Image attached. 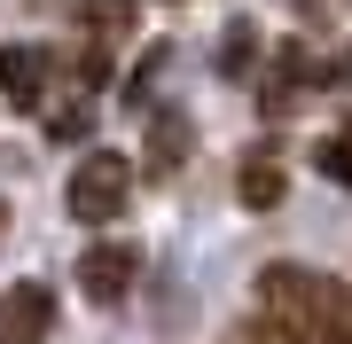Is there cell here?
<instances>
[{
    "label": "cell",
    "instance_id": "cell-1",
    "mask_svg": "<svg viewBox=\"0 0 352 344\" xmlns=\"http://www.w3.org/2000/svg\"><path fill=\"white\" fill-rule=\"evenodd\" d=\"M258 321L282 344H352V290L321 266H274L258 274Z\"/></svg>",
    "mask_w": 352,
    "mask_h": 344
},
{
    "label": "cell",
    "instance_id": "cell-2",
    "mask_svg": "<svg viewBox=\"0 0 352 344\" xmlns=\"http://www.w3.org/2000/svg\"><path fill=\"white\" fill-rule=\"evenodd\" d=\"M126 196H133V165L118 149H87V165L71 172V219H87V227H110L118 211H126Z\"/></svg>",
    "mask_w": 352,
    "mask_h": 344
},
{
    "label": "cell",
    "instance_id": "cell-3",
    "mask_svg": "<svg viewBox=\"0 0 352 344\" xmlns=\"http://www.w3.org/2000/svg\"><path fill=\"white\" fill-rule=\"evenodd\" d=\"M47 78H55L47 47H24V39L0 47V102L8 110H47Z\"/></svg>",
    "mask_w": 352,
    "mask_h": 344
},
{
    "label": "cell",
    "instance_id": "cell-4",
    "mask_svg": "<svg viewBox=\"0 0 352 344\" xmlns=\"http://www.w3.org/2000/svg\"><path fill=\"white\" fill-rule=\"evenodd\" d=\"M133 274H141V251H133V242H94V251L78 258V290H87L94 306H118V297L133 290Z\"/></svg>",
    "mask_w": 352,
    "mask_h": 344
},
{
    "label": "cell",
    "instance_id": "cell-5",
    "mask_svg": "<svg viewBox=\"0 0 352 344\" xmlns=\"http://www.w3.org/2000/svg\"><path fill=\"white\" fill-rule=\"evenodd\" d=\"M47 336H55V297L39 282L0 290V344H47Z\"/></svg>",
    "mask_w": 352,
    "mask_h": 344
},
{
    "label": "cell",
    "instance_id": "cell-6",
    "mask_svg": "<svg viewBox=\"0 0 352 344\" xmlns=\"http://www.w3.org/2000/svg\"><path fill=\"white\" fill-rule=\"evenodd\" d=\"M188 141H196V117H149V172L164 180V172H180L188 165Z\"/></svg>",
    "mask_w": 352,
    "mask_h": 344
},
{
    "label": "cell",
    "instance_id": "cell-7",
    "mask_svg": "<svg viewBox=\"0 0 352 344\" xmlns=\"http://www.w3.org/2000/svg\"><path fill=\"white\" fill-rule=\"evenodd\" d=\"M235 196H243L251 211H274V204H282V172L266 165V157H251V165H243V180H235Z\"/></svg>",
    "mask_w": 352,
    "mask_h": 344
},
{
    "label": "cell",
    "instance_id": "cell-8",
    "mask_svg": "<svg viewBox=\"0 0 352 344\" xmlns=\"http://www.w3.org/2000/svg\"><path fill=\"white\" fill-rule=\"evenodd\" d=\"M78 16H87L94 39H126L133 32V0H78Z\"/></svg>",
    "mask_w": 352,
    "mask_h": 344
},
{
    "label": "cell",
    "instance_id": "cell-9",
    "mask_svg": "<svg viewBox=\"0 0 352 344\" xmlns=\"http://www.w3.org/2000/svg\"><path fill=\"white\" fill-rule=\"evenodd\" d=\"M251 63H258V32H251V24H235V32L219 39V71L235 78V71H251Z\"/></svg>",
    "mask_w": 352,
    "mask_h": 344
},
{
    "label": "cell",
    "instance_id": "cell-10",
    "mask_svg": "<svg viewBox=\"0 0 352 344\" xmlns=\"http://www.w3.org/2000/svg\"><path fill=\"white\" fill-rule=\"evenodd\" d=\"M314 157H321V172H329V180H344V188H352V126H344V133H329Z\"/></svg>",
    "mask_w": 352,
    "mask_h": 344
},
{
    "label": "cell",
    "instance_id": "cell-11",
    "mask_svg": "<svg viewBox=\"0 0 352 344\" xmlns=\"http://www.w3.org/2000/svg\"><path fill=\"white\" fill-rule=\"evenodd\" d=\"M157 71H164V47H149V55H141V63H133V78H126V102H133V110L149 102V87H157Z\"/></svg>",
    "mask_w": 352,
    "mask_h": 344
},
{
    "label": "cell",
    "instance_id": "cell-12",
    "mask_svg": "<svg viewBox=\"0 0 352 344\" xmlns=\"http://www.w3.org/2000/svg\"><path fill=\"white\" fill-rule=\"evenodd\" d=\"M87 126H94V117H87V102H63V110H47V133H55V141H87Z\"/></svg>",
    "mask_w": 352,
    "mask_h": 344
},
{
    "label": "cell",
    "instance_id": "cell-13",
    "mask_svg": "<svg viewBox=\"0 0 352 344\" xmlns=\"http://www.w3.org/2000/svg\"><path fill=\"white\" fill-rule=\"evenodd\" d=\"M251 344H282V336H274V329H266V321H251Z\"/></svg>",
    "mask_w": 352,
    "mask_h": 344
},
{
    "label": "cell",
    "instance_id": "cell-14",
    "mask_svg": "<svg viewBox=\"0 0 352 344\" xmlns=\"http://www.w3.org/2000/svg\"><path fill=\"white\" fill-rule=\"evenodd\" d=\"M0 227H8V204H0Z\"/></svg>",
    "mask_w": 352,
    "mask_h": 344
}]
</instances>
